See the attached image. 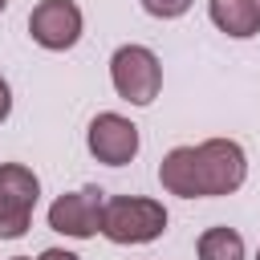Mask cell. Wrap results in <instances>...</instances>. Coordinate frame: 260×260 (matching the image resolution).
I'll return each mask as SVG.
<instances>
[{"instance_id": "1", "label": "cell", "mask_w": 260, "mask_h": 260, "mask_svg": "<svg viewBox=\"0 0 260 260\" xmlns=\"http://www.w3.org/2000/svg\"><path fill=\"white\" fill-rule=\"evenodd\" d=\"M248 175V158L232 138H207L199 146H175L158 162V183L179 199L232 195Z\"/></svg>"}, {"instance_id": "2", "label": "cell", "mask_w": 260, "mask_h": 260, "mask_svg": "<svg viewBox=\"0 0 260 260\" xmlns=\"http://www.w3.org/2000/svg\"><path fill=\"white\" fill-rule=\"evenodd\" d=\"M167 232V211L154 199L114 195L102 207V236L114 244H150Z\"/></svg>"}, {"instance_id": "3", "label": "cell", "mask_w": 260, "mask_h": 260, "mask_svg": "<svg viewBox=\"0 0 260 260\" xmlns=\"http://www.w3.org/2000/svg\"><path fill=\"white\" fill-rule=\"evenodd\" d=\"M110 77L118 98L134 102V106H150L162 89V65L146 45H122L110 57Z\"/></svg>"}, {"instance_id": "4", "label": "cell", "mask_w": 260, "mask_h": 260, "mask_svg": "<svg viewBox=\"0 0 260 260\" xmlns=\"http://www.w3.org/2000/svg\"><path fill=\"white\" fill-rule=\"evenodd\" d=\"M41 183L20 162H0V240H16L28 232Z\"/></svg>"}, {"instance_id": "5", "label": "cell", "mask_w": 260, "mask_h": 260, "mask_svg": "<svg viewBox=\"0 0 260 260\" xmlns=\"http://www.w3.org/2000/svg\"><path fill=\"white\" fill-rule=\"evenodd\" d=\"M102 207H106V191L98 187L69 191L49 207V228L73 240H89L93 232H102Z\"/></svg>"}, {"instance_id": "6", "label": "cell", "mask_w": 260, "mask_h": 260, "mask_svg": "<svg viewBox=\"0 0 260 260\" xmlns=\"http://www.w3.org/2000/svg\"><path fill=\"white\" fill-rule=\"evenodd\" d=\"M28 32L41 49H73L77 37H81V8L73 0H41L32 12H28Z\"/></svg>"}, {"instance_id": "7", "label": "cell", "mask_w": 260, "mask_h": 260, "mask_svg": "<svg viewBox=\"0 0 260 260\" xmlns=\"http://www.w3.org/2000/svg\"><path fill=\"white\" fill-rule=\"evenodd\" d=\"M85 142H89V154H93L98 162L122 167V162H130V158L138 154V126H134L130 118H122V114H98V118L89 122Z\"/></svg>"}, {"instance_id": "8", "label": "cell", "mask_w": 260, "mask_h": 260, "mask_svg": "<svg viewBox=\"0 0 260 260\" xmlns=\"http://www.w3.org/2000/svg\"><path fill=\"white\" fill-rule=\"evenodd\" d=\"M207 12L219 32L228 37H256L260 32V0H207Z\"/></svg>"}, {"instance_id": "9", "label": "cell", "mask_w": 260, "mask_h": 260, "mask_svg": "<svg viewBox=\"0 0 260 260\" xmlns=\"http://www.w3.org/2000/svg\"><path fill=\"white\" fill-rule=\"evenodd\" d=\"M199 260H244V240L232 228H207L199 236Z\"/></svg>"}, {"instance_id": "10", "label": "cell", "mask_w": 260, "mask_h": 260, "mask_svg": "<svg viewBox=\"0 0 260 260\" xmlns=\"http://www.w3.org/2000/svg\"><path fill=\"white\" fill-rule=\"evenodd\" d=\"M142 8L158 20H171V16H183L191 8V0H142Z\"/></svg>"}, {"instance_id": "11", "label": "cell", "mask_w": 260, "mask_h": 260, "mask_svg": "<svg viewBox=\"0 0 260 260\" xmlns=\"http://www.w3.org/2000/svg\"><path fill=\"white\" fill-rule=\"evenodd\" d=\"M8 110H12V89H8V81L0 77V122L8 118Z\"/></svg>"}, {"instance_id": "12", "label": "cell", "mask_w": 260, "mask_h": 260, "mask_svg": "<svg viewBox=\"0 0 260 260\" xmlns=\"http://www.w3.org/2000/svg\"><path fill=\"white\" fill-rule=\"evenodd\" d=\"M37 260H77V256H73V252H65V248H45Z\"/></svg>"}, {"instance_id": "13", "label": "cell", "mask_w": 260, "mask_h": 260, "mask_svg": "<svg viewBox=\"0 0 260 260\" xmlns=\"http://www.w3.org/2000/svg\"><path fill=\"white\" fill-rule=\"evenodd\" d=\"M12 260H28V256H12Z\"/></svg>"}, {"instance_id": "14", "label": "cell", "mask_w": 260, "mask_h": 260, "mask_svg": "<svg viewBox=\"0 0 260 260\" xmlns=\"http://www.w3.org/2000/svg\"><path fill=\"white\" fill-rule=\"evenodd\" d=\"M4 4H8V0H0V12H4Z\"/></svg>"}, {"instance_id": "15", "label": "cell", "mask_w": 260, "mask_h": 260, "mask_svg": "<svg viewBox=\"0 0 260 260\" xmlns=\"http://www.w3.org/2000/svg\"><path fill=\"white\" fill-rule=\"evenodd\" d=\"M256 260H260V256H256Z\"/></svg>"}]
</instances>
